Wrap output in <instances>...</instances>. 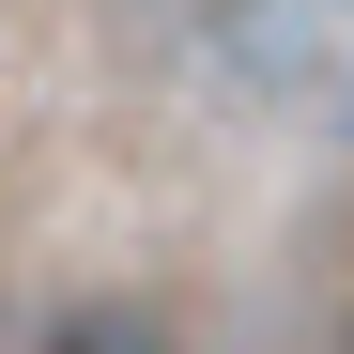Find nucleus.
<instances>
[{
    "instance_id": "nucleus-1",
    "label": "nucleus",
    "mask_w": 354,
    "mask_h": 354,
    "mask_svg": "<svg viewBox=\"0 0 354 354\" xmlns=\"http://www.w3.org/2000/svg\"><path fill=\"white\" fill-rule=\"evenodd\" d=\"M154 46L201 62L231 108H262V124H354V16L262 0V16H185V31H154Z\"/></svg>"
},
{
    "instance_id": "nucleus-2",
    "label": "nucleus",
    "mask_w": 354,
    "mask_h": 354,
    "mask_svg": "<svg viewBox=\"0 0 354 354\" xmlns=\"http://www.w3.org/2000/svg\"><path fill=\"white\" fill-rule=\"evenodd\" d=\"M31 354H185V339H169L154 308H62V324H46Z\"/></svg>"
}]
</instances>
